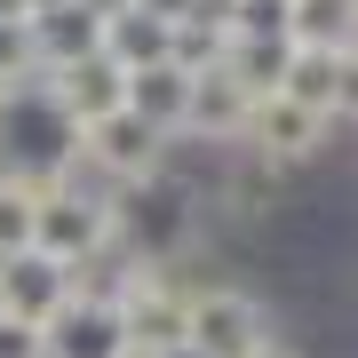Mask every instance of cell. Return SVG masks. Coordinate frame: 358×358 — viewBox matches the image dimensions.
<instances>
[{
	"mask_svg": "<svg viewBox=\"0 0 358 358\" xmlns=\"http://www.w3.org/2000/svg\"><path fill=\"white\" fill-rule=\"evenodd\" d=\"M88 136H96V159H112L128 183L159 176V128H143L136 112H103V120H88Z\"/></svg>",
	"mask_w": 358,
	"mask_h": 358,
	"instance_id": "obj_3",
	"label": "cell"
},
{
	"mask_svg": "<svg viewBox=\"0 0 358 358\" xmlns=\"http://www.w3.org/2000/svg\"><path fill=\"white\" fill-rule=\"evenodd\" d=\"M0 358H40V327H16V319H0Z\"/></svg>",
	"mask_w": 358,
	"mask_h": 358,
	"instance_id": "obj_7",
	"label": "cell"
},
{
	"mask_svg": "<svg viewBox=\"0 0 358 358\" xmlns=\"http://www.w3.org/2000/svg\"><path fill=\"white\" fill-rule=\"evenodd\" d=\"M247 358H294L287 343H255V350H247Z\"/></svg>",
	"mask_w": 358,
	"mask_h": 358,
	"instance_id": "obj_8",
	"label": "cell"
},
{
	"mask_svg": "<svg viewBox=\"0 0 358 358\" xmlns=\"http://www.w3.org/2000/svg\"><path fill=\"white\" fill-rule=\"evenodd\" d=\"M0 247H16V255L32 247V199H16V192H0Z\"/></svg>",
	"mask_w": 358,
	"mask_h": 358,
	"instance_id": "obj_6",
	"label": "cell"
},
{
	"mask_svg": "<svg viewBox=\"0 0 358 358\" xmlns=\"http://www.w3.org/2000/svg\"><path fill=\"white\" fill-rule=\"evenodd\" d=\"M294 40L303 48H350V0H294Z\"/></svg>",
	"mask_w": 358,
	"mask_h": 358,
	"instance_id": "obj_5",
	"label": "cell"
},
{
	"mask_svg": "<svg viewBox=\"0 0 358 358\" xmlns=\"http://www.w3.org/2000/svg\"><path fill=\"white\" fill-rule=\"evenodd\" d=\"M343 96H350V48H294L279 103H294V112L319 120V112H334Z\"/></svg>",
	"mask_w": 358,
	"mask_h": 358,
	"instance_id": "obj_2",
	"label": "cell"
},
{
	"mask_svg": "<svg viewBox=\"0 0 358 358\" xmlns=\"http://www.w3.org/2000/svg\"><path fill=\"white\" fill-rule=\"evenodd\" d=\"M103 239V207L88 199H48V207H32V247H56V263H80L88 247Z\"/></svg>",
	"mask_w": 358,
	"mask_h": 358,
	"instance_id": "obj_4",
	"label": "cell"
},
{
	"mask_svg": "<svg viewBox=\"0 0 358 358\" xmlns=\"http://www.w3.org/2000/svg\"><path fill=\"white\" fill-rule=\"evenodd\" d=\"M255 343H271V334H263V310L239 287H215V294L183 303V350L192 358H247Z\"/></svg>",
	"mask_w": 358,
	"mask_h": 358,
	"instance_id": "obj_1",
	"label": "cell"
}]
</instances>
